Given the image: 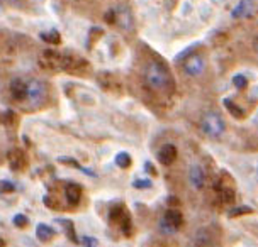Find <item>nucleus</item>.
Returning a JSON list of instances; mask_svg holds the SVG:
<instances>
[{
	"label": "nucleus",
	"mask_w": 258,
	"mask_h": 247,
	"mask_svg": "<svg viewBox=\"0 0 258 247\" xmlns=\"http://www.w3.org/2000/svg\"><path fill=\"white\" fill-rule=\"evenodd\" d=\"M146 81L151 88L158 91H167L172 86V76L168 70L158 61H151L146 68Z\"/></svg>",
	"instance_id": "obj_1"
},
{
	"label": "nucleus",
	"mask_w": 258,
	"mask_h": 247,
	"mask_svg": "<svg viewBox=\"0 0 258 247\" xmlns=\"http://www.w3.org/2000/svg\"><path fill=\"white\" fill-rule=\"evenodd\" d=\"M46 95H48V91H46V86L41 83V81H36V80L27 81L26 98L29 100L31 105H41L43 100L46 98Z\"/></svg>",
	"instance_id": "obj_2"
},
{
	"label": "nucleus",
	"mask_w": 258,
	"mask_h": 247,
	"mask_svg": "<svg viewBox=\"0 0 258 247\" xmlns=\"http://www.w3.org/2000/svg\"><path fill=\"white\" fill-rule=\"evenodd\" d=\"M110 222L117 223L124 232V235H131V218H129L126 208L121 207V205H117V207L110 210Z\"/></svg>",
	"instance_id": "obj_3"
},
{
	"label": "nucleus",
	"mask_w": 258,
	"mask_h": 247,
	"mask_svg": "<svg viewBox=\"0 0 258 247\" xmlns=\"http://www.w3.org/2000/svg\"><path fill=\"white\" fill-rule=\"evenodd\" d=\"M202 129L207 136L218 137L224 132V122L221 120L218 113H207L204 120H202Z\"/></svg>",
	"instance_id": "obj_4"
},
{
	"label": "nucleus",
	"mask_w": 258,
	"mask_h": 247,
	"mask_svg": "<svg viewBox=\"0 0 258 247\" xmlns=\"http://www.w3.org/2000/svg\"><path fill=\"white\" fill-rule=\"evenodd\" d=\"M182 222H183L182 213L178 212V210L170 208V210H167V213H165L163 222H161V227L165 228V232H175L178 227L182 225Z\"/></svg>",
	"instance_id": "obj_5"
},
{
	"label": "nucleus",
	"mask_w": 258,
	"mask_h": 247,
	"mask_svg": "<svg viewBox=\"0 0 258 247\" xmlns=\"http://www.w3.org/2000/svg\"><path fill=\"white\" fill-rule=\"evenodd\" d=\"M204 66H206V63L199 54H192V56L185 58V61H183V70L190 76H199L201 73L204 71Z\"/></svg>",
	"instance_id": "obj_6"
},
{
	"label": "nucleus",
	"mask_w": 258,
	"mask_h": 247,
	"mask_svg": "<svg viewBox=\"0 0 258 247\" xmlns=\"http://www.w3.org/2000/svg\"><path fill=\"white\" fill-rule=\"evenodd\" d=\"M175 159H177V148L173 144H165L161 146L160 151H158V161L165 166L172 164Z\"/></svg>",
	"instance_id": "obj_7"
},
{
	"label": "nucleus",
	"mask_w": 258,
	"mask_h": 247,
	"mask_svg": "<svg viewBox=\"0 0 258 247\" xmlns=\"http://www.w3.org/2000/svg\"><path fill=\"white\" fill-rule=\"evenodd\" d=\"M9 163H11V168L16 169V171H21L26 166V154L22 153L21 149H12L9 151Z\"/></svg>",
	"instance_id": "obj_8"
},
{
	"label": "nucleus",
	"mask_w": 258,
	"mask_h": 247,
	"mask_svg": "<svg viewBox=\"0 0 258 247\" xmlns=\"http://www.w3.org/2000/svg\"><path fill=\"white\" fill-rule=\"evenodd\" d=\"M11 93H12V97L16 98V100H24L26 98V93H27V81L21 80V78L12 80V83H11Z\"/></svg>",
	"instance_id": "obj_9"
},
{
	"label": "nucleus",
	"mask_w": 258,
	"mask_h": 247,
	"mask_svg": "<svg viewBox=\"0 0 258 247\" xmlns=\"http://www.w3.org/2000/svg\"><path fill=\"white\" fill-rule=\"evenodd\" d=\"M64 195H67L68 203L77 205L82 198V188L77 185V183H68L67 188H64Z\"/></svg>",
	"instance_id": "obj_10"
},
{
	"label": "nucleus",
	"mask_w": 258,
	"mask_h": 247,
	"mask_svg": "<svg viewBox=\"0 0 258 247\" xmlns=\"http://www.w3.org/2000/svg\"><path fill=\"white\" fill-rule=\"evenodd\" d=\"M54 235H56V230H54L53 227L46 225V223H39V225L36 227V237H38L41 242L51 240Z\"/></svg>",
	"instance_id": "obj_11"
},
{
	"label": "nucleus",
	"mask_w": 258,
	"mask_h": 247,
	"mask_svg": "<svg viewBox=\"0 0 258 247\" xmlns=\"http://www.w3.org/2000/svg\"><path fill=\"white\" fill-rule=\"evenodd\" d=\"M190 183L196 188H202L204 186V171H202L201 166L194 164L190 168Z\"/></svg>",
	"instance_id": "obj_12"
},
{
	"label": "nucleus",
	"mask_w": 258,
	"mask_h": 247,
	"mask_svg": "<svg viewBox=\"0 0 258 247\" xmlns=\"http://www.w3.org/2000/svg\"><path fill=\"white\" fill-rule=\"evenodd\" d=\"M253 12V2L251 0H241L238 4V7L233 11L234 17H248Z\"/></svg>",
	"instance_id": "obj_13"
},
{
	"label": "nucleus",
	"mask_w": 258,
	"mask_h": 247,
	"mask_svg": "<svg viewBox=\"0 0 258 247\" xmlns=\"http://www.w3.org/2000/svg\"><path fill=\"white\" fill-rule=\"evenodd\" d=\"M56 222L59 223V225L64 227V232H67L68 239H70L72 242H75V244H80V240H78L77 235H75V228H73V222L72 220H67V218H58Z\"/></svg>",
	"instance_id": "obj_14"
},
{
	"label": "nucleus",
	"mask_w": 258,
	"mask_h": 247,
	"mask_svg": "<svg viewBox=\"0 0 258 247\" xmlns=\"http://www.w3.org/2000/svg\"><path fill=\"white\" fill-rule=\"evenodd\" d=\"M41 39L46 41V43H49V44H59L61 43V36H59L58 31H48V33H41Z\"/></svg>",
	"instance_id": "obj_15"
},
{
	"label": "nucleus",
	"mask_w": 258,
	"mask_h": 247,
	"mask_svg": "<svg viewBox=\"0 0 258 247\" xmlns=\"http://www.w3.org/2000/svg\"><path fill=\"white\" fill-rule=\"evenodd\" d=\"M116 21H117L122 27H126V29H129V27L133 26V22H131V14H129V12L126 11V9H124L122 12H121V11L117 12Z\"/></svg>",
	"instance_id": "obj_16"
},
{
	"label": "nucleus",
	"mask_w": 258,
	"mask_h": 247,
	"mask_svg": "<svg viewBox=\"0 0 258 247\" xmlns=\"http://www.w3.org/2000/svg\"><path fill=\"white\" fill-rule=\"evenodd\" d=\"M224 105L228 107L229 113H231L234 118H243V117H245V112H243L241 108L238 107V105H234L231 100H224Z\"/></svg>",
	"instance_id": "obj_17"
},
{
	"label": "nucleus",
	"mask_w": 258,
	"mask_h": 247,
	"mask_svg": "<svg viewBox=\"0 0 258 247\" xmlns=\"http://www.w3.org/2000/svg\"><path fill=\"white\" fill-rule=\"evenodd\" d=\"M131 163H133V159H131V156H129L127 153H119L116 156V164L119 168L127 169L129 166H131Z\"/></svg>",
	"instance_id": "obj_18"
},
{
	"label": "nucleus",
	"mask_w": 258,
	"mask_h": 247,
	"mask_svg": "<svg viewBox=\"0 0 258 247\" xmlns=\"http://www.w3.org/2000/svg\"><path fill=\"white\" fill-rule=\"evenodd\" d=\"M16 190V185L12 181H7V180H0V195L4 193H12Z\"/></svg>",
	"instance_id": "obj_19"
},
{
	"label": "nucleus",
	"mask_w": 258,
	"mask_h": 247,
	"mask_svg": "<svg viewBox=\"0 0 258 247\" xmlns=\"http://www.w3.org/2000/svg\"><path fill=\"white\" fill-rule=\"evenodd\" d=\"M12 222H14V225L16 227H26L27 223H29V220H27V217L26 215H22V213H17V215H14V218H12Z\"/></svg>",
	"instance_id": "obj_20"
},
{
	"label": "nucleus",
	"mask_w": 258,
	"mask_h": 247,
	"mask_svg": "<svg viewBox=\"0 0 258 247\" xmlns=\"http://www.w3.org/2000/svg\"><path fill=\"white\" fill-rule=\"evenodd\" d=\"M253 208L250 207H238V208H233L231 212H229V217H241V215L245 213H251Z\"/></svg>",
	"instance_id": "obj_21"
},
{
	"label": "nucleus",
	"mask_w": 258,
	"mask_h": 247,
	"mask_svg": "<svg viewBox=\"0 0 258 247\" xmlns=\"http://www.w3.org/2000/svg\"><path fill=\"white\" fill-rule=\"evenodd\" d=\"M233 83H234V86H236L238 90H243V88H246L248 80H246L243 75H236V76L233 78Z\"/></svg>",
	"instance_id": "obj_22"
},
{
	"label": "nucleus",
	"mask_w": 258,
	"mask_h": 247,
	"mask_svg": "<svg viewBox=\"0 0 258 247\" xmlns=\"http://www.w3.org/2000/svg\"><path fill=\"white\" fill-rule=\"evenodd\" d=\"M80 244L84 247H97L99 245V240L95 239V237H89V235H84L80 239Z\"/></svg>",
	"instance_id": "obj_23"
},
{
	"label": "nucleus",
	"mask_w": 258,
	"mask_h": 247,
	"mask_svg": "<svg viewBox=\"0 0 258 247\" xmlns=\"http://www.w3.org/2000/svg\"><path fill=\"white\" fill-rule=\"evenodd\" d=\"M135 188H140V190H145V188H151V181L150 180H136L133 183Z\"/></svg>",
	"instance_id": "obj_24"
},
{
	"label": "nucleus",
	"mask_w": 258,
	"mask_h": 247,
	"mask_svg": "<svg viewBox=\"0 0 258 247\" xmlns=\"http://www.w3.org/2000/svg\"><path fill=\"white\" fill-rule=\"evenodd\" d=\"M255 51L258 53V38L255 39Z\"/></svg>",
	"instance_id": "obj_25"
},
{
	"label": "nucleus",
	"mask_w": 258,
	"mask_h": 247,
	"mask_svg": "<svg viewBox=\"0 0 258 247\" xmlns=\"http://www.w3.org/2000/svg\"><path fill=\"white\" fill-rule=\"evenodd\" d=\"M0 247H4V240L2 239H0Z\"/></svg>",
	"instance_id": "obj_26"
}]
</instances>
